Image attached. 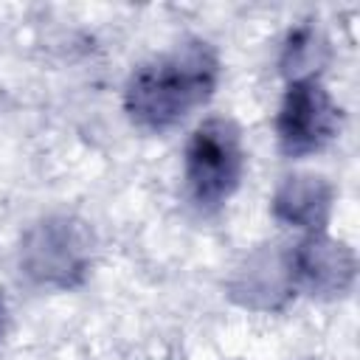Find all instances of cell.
<instances>
[{"mask_svg": "<svg viewBox=\"0 0 360 360\" xmlns=\"http://www.w3.org/2000/svg\"><path fill=\"white\" fill-rule=\"evenodd\" d=\"M219 79V59L205 42H186L177 51L141 65L127 84V112L143 129H169L205 104Z\"/></svg>", "mask_w": 360, "mask_h": 360, "instance_id": "6da1fadb", "label": "cell"}, {"mask_svg": "<svg viewBox=\"0 0 360 360\" xmlns=\"http://www.w3.org/2000/svg\"><path fill=\"white\" fill-rule=\"evenodd\" d=\"M245 172V149L239 129L225 118L202 121L186 146L183 180L188 200L200 211L219 208L239 186Z\"/></svg>", "mask_w": 360, "mask_h": 360, "instance_id": "7a4b0ae2", "label": "cell"}, {"mask_svg": "<svg viewBox=\"0 0 360 360\" xmlns=\"http://www.w3.org/2000/svg\"><path fill=\"white\" fill-rule=\"evenodd\" d=\"M340 124V110L315 79H295L284 93L276 132L284 155L301 158L323 149Z\"/></svg>", "mask_w": 360, "mask_h": 360, "instance_id": "3957f363", "label": "cell"}, {"mask_svg": "<svg viewBox=\"0 0 360 360\" xmlns=\"http://www.w3.org/2000/svg\"><path fill=\"white\" fill-rule=\"evenodd\" d=\"M25 273L42 284L70 287L82 281L90 264L87 233L68 219H48L28 233L22 248Z\"/></svg>", "mask_w": 360, "mask_h": 360, "instance_id": "277c9868", "label": "cell"}, {"mask_svg": "<svg viewBox=\"0 0 360 360\" xmlns=\"http://www.w3.org/2000/svg\"><path fill=\"white\" fill-rule=\"evenodd\" d=\"M354 276V256L329 239H309L298 245L290 259V278L312 292H343Z\"/></svg>", "mask_w": 360, "mask_h": 360, "instance_id": "5b68a950", "label": "cell"}, {"mask_svg": "<svg viewBox=\"0 0 360 360\" xmlns=\"http://www.w3.org/2000/svg\"><path fill=\"white\" fill-rule=\"evenodd\" d=\"M332 191L321 177H290L276 194V217L298 228H323Z\"/></svg>", "mask_w": 360, "mask_h": 360, "instance_id": "8992f818", "label": "cell"}, {"mask_svg": "<svg viewBox=\"0 0 360 360\" xmlns=\"http://www.w3.org/2000/svg\"><path fill=\"white\" fill-rule=\"evenodd\" d=\"M3 323H6V309H3V298H0V338H3Z\"/></svg>", "mask_w": 360, "mask_h": 360, "instance_id": "52a82bcc", "label": "cell"}]
</instances>
